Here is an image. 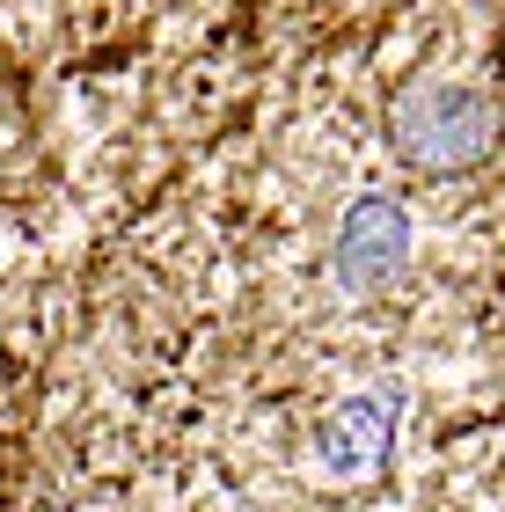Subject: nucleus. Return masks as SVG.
Returning <instances> with one entry per match:
<instances>
[{"mask_svg": "<svg viewBox=\"0 0 505 512\" xmlns=\"http://www.w3.org/2000/svg\"><path fill=\"white\" fill-rule=\"evenodd\" d=\"M396 410L403 395L396 388H359L344 395V403L315 425V469L330 483H366L388 469V454H396Z\"/></svg>", "mask_w": 505, "mask_h": 512, "instance_id": "f03ea898", "label": "nucleus"}, {"mask_svg": "<svg viewBox=\"0 0 505 512\" xmlns=\"http://www.w3.org/2000/svg\"><path fill=\"white\" fill-rule=\"evenodd\" d=\"M330 264L352 293H388L410 271V213L396 198H352V213L337 220Z\"/></svg>", "mask_w": 505, "mask_h": 512, "instance_id": "7ed1b4c3", "label": "nucleus"}, {"mask_svg": "<svg viewBox=\"0 0 505 512\" xmlns=\"http://www.w3.org/2000/svg\"><path fill=\"white\" fill-rule=\"evenodd\" d=\"M388 139L425 176H469L498 147V110L476 81H410L388 103Z\"/></svg>", "mask_w": 505, "mask_h": 512, "instance_id": "f257e3e1", "label": "nucleus"}]
</instances>
